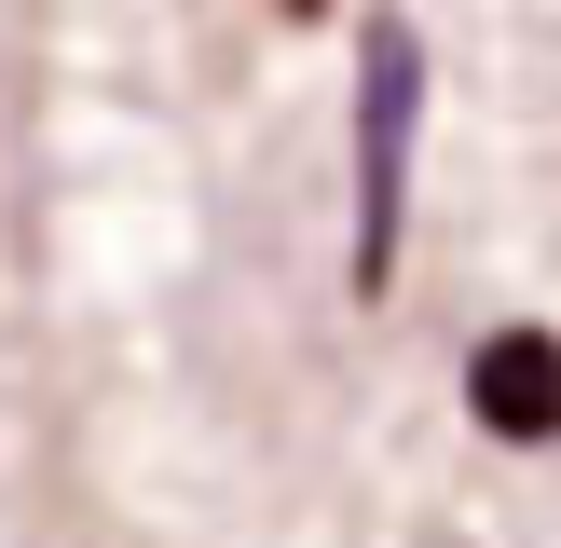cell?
<instances>
[{
  "label": "cell",
  "mask_w": 561,
  "mask_h": 548,
  "mask_svg": "<svg viewBox=\"0 0 561 548\" xmlns=\"http://www.w3.org/2000/svg\"><path fill=\"white\" fill-rule=\"evenodd\" d=\"M466 411H480L493 438H561V329H493L480 356H466Z\"/></svg>",
  "instance_id": "7a4b0ae2"
},
{
  "label": "cell",
  "mask_w": 561,
  "mask_h": 548,
  "mask_svg": "<svg viewBox=\"0 0 561 548\" xmlns=\"http://www.w3.org/2000/svg\"><path fill=\"white\" fill-rule=\"evenodd\" d=\"M411 96H425V82H411V42L398 27H383L370 42V110H356V288L383 301V274H398V164H411Z\"/></svg>",
  "instance_id": "6da1fadb"
}]
</instances>
